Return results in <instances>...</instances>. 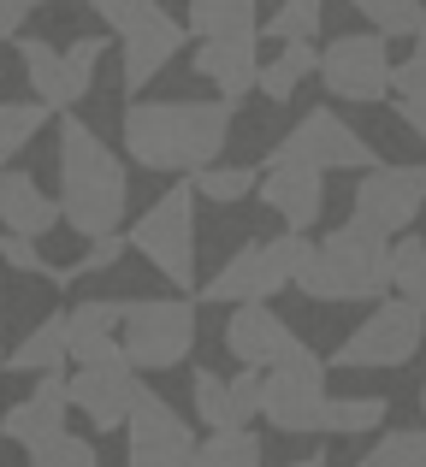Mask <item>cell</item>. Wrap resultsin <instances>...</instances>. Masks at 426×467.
<instances>
[{
  "label": "cell",
  "instance_id": "1",
  "mask_svg": "<svg viewBox=\"0 0 426 467\" xmlns=\"http://www.w3.org/2000/svg\"><path fill=\"white\" fill-rule=\"evenodd\" d=\"M237 130L231 95H161V101H130L119 119V142L142 171H190L213 166Z\"/></svg>",
  "mask_w": 426,
  "mask_h": 467
},
{
  "label": "cell",
  "instance_id": "2",
  "mask_svg": "<svg viewBox=\"0 0 426 467\" xmlns=\"http://www.w3.org/2000/svg\"><path fill=\"white\" fill-rule=\"evenodd\" d=\"M54 171H59V207L78 243L107 237L125 225L130 213V171L125 160L101 142V130L78 113H59V149H54Z\"/></svg>",
  "mask_w": 426,
  "mask_h": 467
},
{
  "label": "cell",
  "instance_id": "3",
  "mask_svg": "<svg viewBox=\"0 0 426 467\" xmlns=\"http://www.w3.org/2000/svg\"><path fill=\"white\" fill-rule=\"evenodd\" d=\"M391 231H379L373 219L349 213L338 231H326L296 266V290L320 308L338 302H379L391 296Z\"/></svg>",
  "mask_w": 426,
  "mask_h": 467
},
{
  "label": "cell",
  "instance_id": "4",
  "mask_svg": "<svg viewBox=\"0 0 426 467\" xmlns=\"http://www.w3.org/2000/svg\"><path fill=\"white\" fill-rule=\"evenodd\" d=\"M314 243H308V231H278V237H255V243H243V249H231L225 261H219V273L213 278H202V302H273L278 290H290L296 285V266H302V254H308Z\"/></svg>",
  "mask_w": 426,
  "mask_h": 467
},
{
  "label": "cell",
  "instance_id": "5",
  "mask_svg": "<svg viewBox=\"0 0 426 467\" xmlns=\"http://www.w3.org/2000/svg\"><path fill=\"white\" fill-rule=\"evenodd\" d=\"M130 249L172 290H202V278H196V183L184 178L166 195H154L142 207V219L130 225Z\"/></svg>",
  "mask_w": 426,
  "mask_h": 467
},
{
  "label": "cell",
  "instance_id": "6",
  "mask_svg": "<svg viewBox=\"0 0 426 467\" xmlns=\"http://www.w3.org/2000/svg\"><path fill=\"white\" fill-rule=\"evenodd\" d=\"M326 373H332V361H326L320 349H308V343H296L290 355H278V361L266 367L261 420L273 426V432H285V438H314L326 426V402H332Z\"/></svg>",
  "mask_w": 426,
  "mask_h": 467
},
{
  "label": "cell",
  "instance_id": "7",
  "mask_svg": "<svg viewBox=\"0 0 426 467\" xmlns=\"http://www.w3.org/2000/svg\"><path fill=\"white\" fill-rule=\"evenodd\" d=\"M125 355L142 373H172L196 349V302L184 296H130L125 302Z\"/></svg>",
  "mask_w": 426,
  "mask_h": 467
},
{
  "label": "cell",
  "instance_id": "8",
  "mask_svg": "<svg viewBox=\"0 0 426 467\" xmlns=\"http://www.w3.org/2000/svg\"><path fill=\"white\" fill-rule=\"evenodd\" d=\"M391 36L385 30H344V36H332V42L320 47V83H326V95L332 101H344V107H379L385 95H397L391 89Z\"/></svg>",
  "mask_w": 426,
  "mask_h": 467
},
{
  "label": "cell",
  "instance_id": "9",
  "mask_svg": "<svg viewBox=\"0 0 426 467\" xmlns=\"http://www.w3.org/2000/svg\"><path fill=\"white\" fill-rule=\"evenodd\" d=\"M421 343H426V308H415L409 296L391 290V296L373 302L368 319H361L326 361L332 367H403V361L421 355Z\"/></svg>",
  "mask_w": 426,
  "mask_h": 467
},
{
  "label": "cell",
  "instance_id": "10",
  "mask_svg": "<svg viewBox=\"0 0 426 467\" xmlns=\"http://www.w3.org/2000/svg\"><path fill=\"white\" fill-rule=\"evenodd\" d=\"M66 397L95 432H125L130 402L142 397V367L125 349L101 355V361H78V373H66Z\"/></svg>",
  "mask_w": 426,
  "mask_h": 467
},
{
  "label": "cell",
  "instance_id": "11",
  "mask_svg": "<svg viewBox=\"0 0 426 467\" xmlns=\"http://www.w3.org/2000/svg\"><path fill=\"white\" fill-rule=\"evenodd\" d=\"M273 160H314V166H326V171H368V166H379L373 142L361 137L338 107H308V113L273 142Z\"/></svg>",
  "mask_w": 426,
  "mask_h": 467
},
{
  "label": "cell",
  "instance_id": "12",
  "mask_svg": "<svg viewBox=\"0 0 426 467\" xmlns=\"http://www.w3.org/2000/svg\"><path fill=\"white\" fill-rule=\"evenodd\" d=\"M196 450H202L196 426L161 390L142 385V397L130 402V420H125V456L137 467H184V462H196Z\"/></svg>",
  "mask_w": 426,
  "mask_h": 467
},
{
  "label": "cell",
  "instance_id": "13",
  "mask_svg": "<svg viewBox=\"0 0 426 467\" xmlns=\"http://www.w3.org/2000/svg\"><path fill=\"white\" fill-rule=\"evenodd\" d=\"M184 42H190V24H178L161 0H154L142 18H130L125 30H119V78H125V89H149L178 59Z\"/></svg>",
  "mask_w": 426,
  "mask_h": 467
},
{
  "label": "cell",
  "instance_id": "14",
  "mask_svg": "<svg viewBox=\"0 0 426 467\" xmlns=\"http://www.w3.org/2000/svg\"><path fill=\"white\" fill-rule=\"evenodd\" d=\"M255 190L290 231H314L326 213V166H314V160H273Z\"/></svg>",
  "mask_w": 426,
  "mask_h": 467
},
{
  "label": "cell",
  "instance_id": "15",
  "mask_svg": "<svg viewBox=\"0 0 426 467\" xmlns=\"http://www.w3.org/2000/svg\"><path fill=\"white\" fill-rule=\"evenodd\" d=\"M421 207H426V195H421V183H415V171L409 166H368L356 178V202H349V213H361V219H373L379 231H409L421 219Z\"/></svg>",
  "mask_w": 426,
  "mask_h": 467
},
{
  "label": "cell",
  "instance_id": "16",
  "mask_svg": "<svg viewBox=\"0 0 426 467\" xmlns=\"http://www.w3.org/2000/svg\"><path fill=\"white\" fill-rule=\"evenodd\" d=\"M296 326H290L285 314L273 308V302H237V314L225 319V349H231V361H249V367H273L278 355H290L296 349Z\"/></svg>",
  "mask_w": 426,
  "mask_h": 467
},
{
  "label": "cell",
  "instance_id": "17",
  "mask_svg": "<svg viewBox=\"0 0 426 467\" xmlns=\"http://www.w3.org/2000/svg\"><path fill=\"white\" fill-rule=\"evenodd\" d=\"M66 414H71L66 373H42L30 385V397L6 402V414H0V438H6V444H18V450H30V444H42L47 432H59V426H66Z\"/></svg>",
  "mask_w": 426,
  "mask_h": 467
},
{
  "label": "cell",
  "instance_id": "18",
  "mask_svg": "<svg viewBox=\"0 0 426 467\" xmlns=\"http://www.w3.org/2000/svg\"><path fill=\"white\" fill-rule=\"evenodd\" d=\"M261 30L255 36H196V78L213 83L219 95L243 101V95L261 83V54H255Z\"/></svg>",
  "mask_w": 426,
  "mask_h": 467
},
{
  "label": "cell",
  "instance_id": "19",
  "mask_svg": "<svg viewBox=\"0 0 426 467\" xmlns=\"http://www.w3.org/2000/svg\"><path fill=\"white\" fill-rule=\"evenodd\" d=\"M125 302L130 296H89L66 308V337H71V361H101V355L125 349L119 326H125Z\"/></svg>",
  "mask_w": 426,
  "mask_h": 467
},
{
  "label": "cell",
  "instance_id": "20",
  "mask_svg": "<svg viewBox=\"0 0 426 467\" xmlns=\"http://www.w3.org/2000/svg\"><path fill=\"white\" fill-rule=\"evenodd\" d=\"M59 219H66V207L54 202V195L42 190V183L30 178V171H18V166H0V225H12V231H30V237H54L59 231Z\"/></svg>",
  "mask_w": 426,
  "mask_h": 467
},
{
  "label": "cell",
  "instance_id": "21",
  "mask_svg": "<svg viewBox=\"0 0 426 467\" xmlns=\"http://www.w3.org/2000/svg\"><path fill=\"white\" fill-rule=\"evenodd\" d=\"M12 47H18V66H24V89L42 95V101H54L59 113H71V83H66V54H59L47 36H12Z\"/></svg>",
  "mask_w": 426,
  "mask_h": 467
},
{
  "label": "cell",
  "instance_id": "22",
  "mask_svg": "<svg viewBox=\"0 0 426 467\" xmlns=\"http://www.w3.org/2000/svg\"><path fill=\"white\" fill-rule=\"evenodd\" d=\"M66 361H71L66 314H42V319H36V326L18 337V349L6 355L12 373H30V379H42V373H66Z\"/></svg>",
  "mask_w": 426,
  "mask_h": 467
},
{
  "label": "cell",
  "instance_id": "23",
  "mask_svg": "<svg viewBox=\"0 0 426 467\" xmlns=\"http://www.w3.org/2000/svg\"><path fill=\"white\" fill-rule=\"evenodd\" d=\"M308 78H320V47H314V36H296V42H278V59L261 66V83H255V89L273 107H285Z\"/></svg>",
  "mask_w": 426,
  "mask_h": 467
},
{
  "label": "cell",
  "instance_id": "24",
  "mask_svg": "<svg viewBox=\"0 0 426 467\" xmlns=\"http://www.w3.org/2000/svg\"><path fill=\"white\" fill-rule=\"evenodd\" d=\"M59 107L54 101H42V95H30V101H0V166H12L24 149H30L36 137L47 130V119H54Z\"/></svg>",
  "mask_w": 426,
  "mask_h": 467
},
{
  "label": "cell",
  "instance_id": "25",
  "mask_svg": "<svg viewBox=\"0 0 426 467\" xmlns=\"http://www.w3.org/2000/svg\"><path fill=\"white\" fill-rule=\"evenodd\" d=\"M190 36H255L261 30V0H184Z\"/></svg>",
  "mask_w": 426,
  "mask_h": 467
},
{
  "label": "cell",
  "instance_id": "26",
  "mask_svg": "<svg viewBox=\"0 0 426 467\" xmlns=\"http://www.w3.org/2000/svg\"><path fill=\"white\" fill-rule=\"evenodd\" d=\"M190 409H196V420L208 426V432L243 426L237 402H231V373H213V367H196V373H190Z\"/></svg>",
  "mask_w": 426,
  "mask_h": 467
},
{
  "label": "cell",
  "instance_id": "27",
  "mask_svg": "<svg viewBox=\"0 0 426 467\" xmlns=\"http://www.w3.org/2000/svg\"><path fill=\"white\" fill-rule=\"evenodd\" d=\"M385 426V397H332L326 402V426L320 432L326 438H368V432H379Z\"/></svg>",
  "mask_w": 426,
  "mask_h": 467
},
{
  "label": "cell",
  "instance_id": "28",
  "mask_svg": "<svg viewBox=\"0 0 426 467\" xmlns=\"http://www.w3.org/2000/svg\"><path fill=\"white\" fill-rule=\"evenodd\" d=\"M261 456H266V444H261V432H249V426H219V432H208L202 450H196L202 467H255Z\"/></svg>",
  "mask_w": 426,
  "mask_h": 467
},
{
  "label": "cell",
  "instance_id": "29",
  "mask_svg": "<svg viewBox=\"0 0 426 467\" xmlns=\"http://www.w3.org/2000/svg\"><path fill=\"white\" fill-rule=\"evenodd\" d=\"M190 183H196V195H202V202H213V207H231V202H243V195H249L261 178H255V166H249V160H237V166L213 160V166L190 171Z\"/></svg>",
  "mask_w": 426,
  "mask_h": 467
},
{
  "label": "cell",
  "instance_id": "30",
  "mask_svg": "<svg viewBox=\"0 0 426 467\" xmlns=\"http://www.w3.org/2000/svg\"><path fill=\"white\" fill-rule=\"evenodd\" d=\"M113 54V36H101V30H89V36H78V42L66 47V83H71V107L78 101H89V89H95V71H101V59Z\"/></svg>",
  "mask_w": 426,
  "mask_h": 467
},
{
  "label": "cell",
  "instance_id": "31",
  "mask_svg": "<svg viewBox=\"0 0 426 467\" xmlns=\"http://www.w3.org/2000/svg\"><path fill=\"white\" fill-rule=\"evenodd\" d=\"M349 6H356L373 30L403 36V42H415V36L426 30V0H349Z\"/></svg>",
  "mask_w": 426,
  "mask_h": 467
},
{
  "label": "cell",
  "instance_id": "32",
  "mask_svg": "<svg viewBox=\"0 0 426 467\" xmlns=\"http://www.w3.org/2000/svg\"><path fill=\"white\" fill-rule=\"evenodd\" d=\"M391 290L409 296L415 308H426V243L421 237H397L391 243Z\"/></svg>",
  "mask_w": 426,
  "mask_h": 467
},
{
  "label": "cell",
  "instance_id": "33",
  "mask_svg": "<svg viewBox=\"0 0 426 467\" xmlns=\"http://www.w3.org/2000/svg\"><path fill=\"white\" fill-rule=\"evenodd\" d=\"M326 24V0H278V12L261 24L266 42H296V36H320Z\"/></svg>",
  "mask_w": 426,
  "mask_h": 467
},
{
  "label": "cell",
  "instance_id": "34",
  "mask_svg": "<svg viewBox=\"0 0 426 467\" xmlns=\"http://www.w3.org/2000/svg\"><path fill=\"white\" fill-rule=\"evenodd\" d=\"M24 456H30L36 467H95V462H101V450H95L89 438H78L71 426H59V432H47L42 444H30Z\"/></svg>",
  "mask_w": 426,
  "mask_h": 467
},
{
  "label": "cell",
  "instance_id": "35",
  "mask_svg": "<svg viewBox=\"0 0 426 467\" xmlns=\"http://www.w3.org/2000/svg\"><path fill=\"white\" fill-rule=\"evenodd\" d=\"M0 261H6L12 273H24V278H47V285L59 278V266L42 254V237H30V231H12V225L0 231Z\"/></svg>",
  "mask_w": 426,
  "mask_h": 467
},
{
  "label": "cell",
  "instance_id": "36",
  "mask_svg": "<svg viewBox=\"0 0 426 467\" xmlns=\"http://www.w3.org/2000/svg\"><path fill=\"white\" fill-rule=\"evenodd\" d=\"M368 467H426V432H385L373 450H361Z\"/></svg>",
  "mask_w": 426,
  "mask_h": 467
},
{
  "label": "cell",
  "instance_id": "37",
  "mask_svg": "<svg viewBox=\"0 0 426 467\" xmlns=\"http://www.w3.org/2000/svg\"><path fill=\"white\" fill-rule=\"evenodd\" d=\"M261 397H266V367H249L243 361V373H231V402H237V420H261Z\"/></svg>",
  "mask_w": 426,
  "mask_h": 467
},
{
  "label": "cell",
  "instance_id": "38",
  "mask_svg": "<svg viewBox=\"0 0 426 467\" xmlns=\"http://www.w3.org/2000/svg\"><path fill=\"white\" fill-rule=\"evenodd\" d=\"M391 89L397 95H426V30L415 36V47L403 54V66L391 71Z\"/></svg>",
  "mask_w": 426,
  "mask_h": 467
},
{
  "label": "cell",
  "instance_id": "39",
  "mask_svg": "<svg viewBox=\"0 0 426 467\" xmlns=\"http://www.w3.org/2000/svg\"><path fill=\"white\" fill-rule=\"evenodd\" d=\"M83 6H89V12H95V18H101V24H107V30H113V36H119V30H125V24H130V18H142V12H149V6H154V0H83Z\"/></svg>",
  "mask_w": 426,
  "mask_h": 467
},
{
  "label": "cell",
  "instance_id": "40",
  "mask_svg": "<svg viewBox=\"0 0 426 467\" xmlns=\"http://www.w3.org/2000/svg\"><path fill=\"white\" fill-rule=\"evenodd\" d=\"M47 6H54V0H0V36L12 42V36L24 30V18H30V12H47Z\"/></svg>",
  "mask_w": 426,
  "mask_h": 467
},
{
  "label": "cell",
  "instance_id": "41",
  "mask_svg": "<svg viewBox=\"0 0 426 467\" xmlns=\"http://www.w3.org/2000/svg\"><path fill=\"white\" fill-rule=\"evenodd\" d=\"M397 119L426 142V95H397Z\"/></svg>",
  "mask_w": 426,
  "mask_h": 467
},
{
  "label": "cell",
  "instance_id": "42",
  "mask_svg": "<svg viewBox=\"0 0 426 467\" xmlns=\"http://www.w3.org/2000/svg\"><path fill=\"white\" fill-rule=\"evenodd\" d=\"M0 296H6V261H0Z\"/></svg>",
  "mask_w": 426,
  "mask_h": 467
},
{
  "label": "cell",
  "instance_id": "43",
  "mask_svg": "<svg viewBox=\"0 0 426 467\" xmlns=\"http://www.w3.org/2000/svg\"><path fill=\"white\" fill-rule=\"evenodd\" d=\"M6 355H12V349H6V337H0V367H6Z\"/></svg>",
  "mask_w": 426,
  "mask_h": 467
},
{
  "label": "cell",
  "instance_id": "44",
  "mask_svg": "<svg viewBox=\"0 0 426 467\" xmlns=\"http://www.w3.org/2000/svg\"><path fill=\"white\" fill-rule=\"evenodd\" d=\"M421 414H426V379H421Z\"/></svg>",
  "mask_w": 426,
  "mask_h": 467
}]
</instances>
